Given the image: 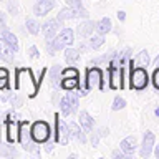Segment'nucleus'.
I'll return each instance as SVG.
<instances>
[{"label": "nucleus", "mask_w": 159, "mask_h": 159, "mask_svg": "<svg viewBox=\"0 0 159 159\" xmlns=\"http://www.w3.org/2000/svg\"><path fill=\"white\" fill-rule=\"evenodd\" d=\"M38 83L33 78V73L30 68H17L15 70V89L25 91L28 98H35L38 93Z\"/></svg>", "instance_id": "1"}, {"label": "nucleus", "mask_w": 159, "mask_h": 159, "mask_svg": "<svg viewBox=\"0 0 159 159\" xmlns=\"http://www.w3.org/2000/svg\"><path fill=\"white\" fill-rule=\"evenodd\" d=\"M18 143L22 144V148L27 152H32L35 156H40V149L38 143L33 141L32 138V124L30 121H20V129H18Z\"/></svg>", "instance_id": "2"}, {"label": "nucleus", "mask_w": 159, "mask_h": 159, "mask_svg": "<svg viewBox=\"0 0 159 159\" xmlns=\"http://www.w3.org/2000/svg\"><path fill=\"white\" fill-rule=\"evenodd\" d=\"M148 83H149V75L144 66H136L129 70V88L131 89L143 91V89L148 88Z\"/></svg>", "instance_id": "3"}, {"label": "nucleus", "mask_w": 159, "mask_h": 159, "mask_svg": "<svg viewBox=\"0 0 159 159\" xmlns=\"http://www.w3.org/2000/svg\"><path fill=\"white\" fill-rule=\"evenodd\" d=\"M55 128H53V139L57 141V144H60V146H66V144L70 143V139H71V136H70V128L68 124L61 119V114L60 113H55Z\"/></svg>", "instance_id": "4"}, {"label": "nucleus", "mask_w": 159, "mask_h": 159, "mask_svg": "<svg viewBox=\"0 0 159 159\" xmlns=\"http://www.w3.org/2000/svg\"><path fill=\"white\" fill-rule=\"evenodd\" d=\"M86 86L89 89H98V91H104V73L103 70L94 65L93 68L86 70V80H84Z\"/></svg>", "instance_id": "5"}, {"label": "nucleus", "mask_w": 159, "mask_h": 159, "mask_svg": "<svg viewBox=\"0 0 159 159\" xmlns=\"http://www.w3.org/2000/svg\"><path fill=\"white\" fill-rule=\"evenodd\" d=\"M18 129H20V121L17 113L10 111L5 114V133H7V143L15 144L18 141Z\"/></svg>", "instance_id": "6"}, {"label": "nucleus", "mask_w": 159, "mask_h": 159, "mask_svg": "<svg viewBox=\"0 0 159 159\" xmlns=\"http://www.w3.org/2000/svg\"><path fill=\"white\" fill-rule=\"evenodd\" d=\"M32 138L35 143L45 144L52 138V128H50V124L47 121H42V119L32 123Z\"/></svg>", "instance_id": "7"}, {"label": "nucleus", "mask_w": 159, "mask_h": 159, "mask_svg": "<svg viewBox=\"0 0 159 159\" xmlns=\"http://www.w3.org/2000/svg\"><path fill=\"white\" fill-rule=\"evenodd\" d=\"M109 76V88L111 89H123L124 88V71L123 66H108Z\"/></svg>", "instance_id": "8"}, {"label": "nucleus", "mask_w": 159, "mask_h": 159, "mask_svg": "<svg viewBox=\"0 0 159 159\" xmlns=\"http://www.w3.org/2000/svg\"><path fill=\"white\" fill-rule=\"evenodd\" d=\"M61 28H63V22L58 17L57 18H50L42 25V33L45 35V40H53L60 33Z\"/></svg>", "instance_id": "9"}, {"label": "nucleus", "mask_w": 159, "mask_h": 159, "mask_svg": "<svg viewBox=\"0 0 159 159\" xmlns=\"http://www.w3.org/2000/svg\"><path fill=\"white\" fill-rule=\"evenodd\" d=\"M154 133L152 131H146L143 136V143L139 144V156L141 157H149L154 149Z\"/></svg>", "instance_id": "10"}, {"label": "nucleus", "mask_w": 159, "mask_h": 159, "mask_svg": "<svg viewBox=\"0 0 159 159\" xmlns=\"http://www.w3.org/2000/svg\"><path fill=\"white\" fill-rule=\"evenodd\" d=\"M57 7V0H37L33 5V15L35 17H45Z\"/></svg>", "instance_id": "11"}, {"label": "nucleus", "mask_w": 159, "mask_h": 159, "mask_svg": "<svg viewBox=\"0 0 159 159\" xmlns=\"http://www.w3.org/2000/svg\"><path fill=\"white\" fill-rule=\"evenodd\" d=\"M68 128H70V136H71V139H75L80 144H86V131L81 128V124L73 121V123H68Z\"/></svg>", "instance_id": "12"}, {"label": "nucleus", "mask_w": 159, "mask_h": 159, "mask_svg": "<svg viewBox=\"0 0 159 159\" xmlns=\"http://www.w3.org/2000/svg\"><path fill=\"white\" fill-rule=\"evenodd\" d=\"M93 32H96V22H93V20H84V22H81L78 25V37L80 38H89L93 35Z\"/></svg>", "instance_id": "13"}, {"label": "nucleus", "mask_w": 159, "mask_h": 159, "mask_svg": "<svg viewBox=\"0 0 159 159\" xmlns=\"http://www.w3.org/2000/svg\"><path fill=\"white\" fill-rule=\"evenodd\" d=\"M119 148H121L123 151L128 154V156H133V154L138 151V148H139L136 136H126L124 139H121V143H119Z\"/></svg>", "instance_id": "14"}, {"label": "nucleus", "mask_w": 159, "mask_h": 159, "mask_svg": "<svg viewBox=\"0 0 159 159\" xmlns=\"http://www.w3.org/2000/svg\"><path fill=\"white\" fill-rule=\"evenodd\" d=\"M0 40L5 43V45H8L10 48L13 50L15 53L18 52V38H17V35H13L10 30H2V35H0Z\"/></svg>", "instance_id": "15"}, {"label": "nucleus", "mask_w": 159, "mask_h": 159, "mask_svg": "<svg viewBox=\"0 0 159 159\" xmlns=\"http://www.w3.org/2000/svg\"><path fill=\"white\" fill-rule=\"evenodd\" d=\"M149 61H151L149 53L146 52V50H143V52L138 53L136 58H131V60H129V70H133V68H136V66H144V68H146L148 65H149Z\"/></svg>", "instance_id": "16"}, {"label": "nucleus", "mask_w": 159, "mask_h": 159, "mask_svg": "<svg viewBox=\"0 0 159 159\" xmlns=\"http://www.w3.org/2000/svg\"><path fill=\"white\" fill-rule=\"evenodd\" d=\"M78 119H80L81 128H83L86 133H91V131H93V128H94V119H93V116H91L88 111H80Z\"/></svg>", "instance_id": "17"}, {"label": "nucleus", "mask_w": 159, "mask_h": 159, "mask_svg": "<svg viewBox=\"0 0 159 159\" xmlns=\"http://www.w3.org/2000/svg\"><path fill=\"white\" fill-rule=\"evenodd\" d=\"M61 66L60 65H55V66L50 70V76H48V80H50V83H52V86L55 88V89H58L60 88V84H61Z\"/></svg>", "instance_id": "18"}, {"label": "nucleus", "mask_w": 159, "mask_h": 159, "mask_svg": "<svg viewBox=\"0 0 159 159\" xmlns=\"http://www.w3.org/2000/svg\"><path fill=\"white\" fill-rule=\"evenodd\" d=\"M113 30V22L109 17H103L101 20L96 22V33H101V35H108L109 32Z\"/></svg>", "instance_id": "19"}, {"label": "nucleus", "mask_w": 159, "mask_h": 159, "mask_svg": "<svg viewBox=\"0 0 159 159\" xmlns=\"http://www.w3.org/2000/svg\"><path fill=\"white\" fill-rule=\"evenodd\" d=\"M58 37L61 38V42L65 43V47H71V45L75 43V32H73L71 28L63 27L61 30H60Z\"/></svg>", "instance_id": "20"}, {"label": "nucleus", "mask_w": 159, "mask_h": 159, "mask_svg": "<svg viewBox=\"0 0 159 159\" xmlns=\"http://www.w3.org/2000/svg\"><path fill=\"white\" fill-rule=\"evenodd\" d=\"M80 50L78 48H70L66 47L65 48V61H66L68 65H75L80 60Z\"/></svg>", "instance_id": "21"}, {"label": "nucleus", "mask_w": 159, "mask_h": 159, "mask_svg": "<svg viewBox=\"0 0 159 159\" xmlns=\"http://www.w3.org/2000/svg\"><path fill=\"white\" fill-rule=\"evenodd\" d=\"M80 86V78H61V84L60 88L65 91H75Z\"/></svg>", "instance_id": "22"}, {"label": "nucleus", "mask_w": 159, "mask_h": 159, "mask_svg": "<svg viewBox=\"0 0 159 159\" xmlns=\"http://www.w3.org/2000/svg\"><path fill=\"white\" fill-rule=\"evenodd\" d=\"M88 43H89V48L91 50H99L104 45V35H101V33L91 35V37L88 38Z\"/></svg>", "instance_id": "23"}, {"label": "nucleus", "mask_w": 159, "mask_h": 159, "mask_svg": "<svg viewBox=\"0 0 159 159\" xmlns=\"http://www.w3.org/2000/svg\"><path fill=\"white\" fill-rule=\"evenodd\" d=\"M60 113H61V116H70V114H73L71 103H70V99H68L66 94L60 99Z\"/></svg>", "instance_id": "24"}, {"label": "nucleus", "mask_w": 159, "mask_h": 159, "mask_svg": "<svg viewBox=\"0 0 159 159\" xmlns=\"http://www.w3.org/2000/svg\"><path fill=\"white\" fill-rule=\"evenodd\" d=\"M57 17L61 20V22H66V20H73V18H75V8H73V7H70V5H66V7H63L61 10H60Z\"/></svg>", "instance_id": "25"}, {"label": "nucleus", "mask_w": 159, "mask_h": 159, "mask_svg": "<svg viewBox=\"0 0 159 159\" xmlns=\"http://www.w3.org/2000/svg\"><path fill=\"white\" fill-rule=\"evenodd\" d=\"M25 27H27V32H28L30 35H38L40 32H42L40 23H38L35 18H27V20H25Z\"/></svg>", "instance_id": "26"}, {"label": "nucleus", "mask_w": 159, "mask_h": 159, "mask_svg": "<svg viewBox=\"0 0 159 159\" xmlns=\"http://www.w3.org/2000/svg\"><path fill=\"white\" fill-rule=\"evenodd\" d=\"M13 57H15V52L8 45L3 43V48H2V55H0V60H3L5 63H13Z\"/></svg>", "instance_id": "27"}, {"label": "nucleus", "mask_w": 159, "mask_h": 159, "mask_svg": "<svg viewBox=\"0 0 159 159\" xmlns=\"http://www.w3.org/2000/svg\"><path fill=\"white\" fill-rule=\"evenodd\" d=\"M61 78H80V70L76 66H66L61 70Z\"/></svg>", "instance_id": "28"}, {"label": "nucleus", "mask_w": 159, "mask_h": 159, "mask_svg": "<svg viewBox=\"0 0 159 159\" xmlns=\"http://www.w3.org/2000/svg\"><path fill=\"white\" fill-rule=\"evenodd\" d=\"M0 156L2 157H12V156H18L13 146H7V144L0 143Z\"/></svg>", "instance_id": "29"}, {"label": "nucleus", "mask_w": 159, "mask_h": 159, "mask_svg": "<svg viewBox=\"0 0 159 159\" xmlns=\"http://www.w3.org/2000/svg\"><path fill=\"white\" fill-rule=\"evenodd\" d=\"M126 108V99L121 98V96H116L113 99V104H111V109L113 111H119V109Z\"/></svg>", "instance_id": "30"}, {"label": "nucleus", "mask_w": 159, "mask_h": 159, "mask_svg": "<svg viewBox=\"0 0 159 159\" xmlns=\"http://www.w3.org/2000/svg\"><path fill=\"white\" fill-rule=\"evenodd\" d=\"M7 8H8V13L10 15H18V3H17V0H8V5H7Z\"/></svg>", "instance_id": "31"}, {"label": "nucleus", "mask_w": 159, "mask_h": 159, "mask_svg": "<svg viewBox=\"0 0 159 159\" xmlns=\"http://www.w3.org/2000/svg\"><path fill=\"white\" fill-rule=\"evenodd\" d=\"M27 53H28V57L32 58V60L40 58V50L35 47V45H32V47H28V48H27Z\"/></svg>", "instance_id": "32"}, {"label": "nucleus", "mask_w": 159, "mask_h": 159, "mask_svg": "<svg viewBox=\"0 0 159 159\" xmlns=\"http://www.w3.org/2000/svg\"><path fill=\"white\" fill-rule=\"evenodd\" d=\"M76 91H78V94H80V98H83V96H86V94H88L89 91H91V89H89V88L86 86V83H84V84L80 83V86L76 88Z\"/></svg>", "instance_id": "33"}, {"label": "nucleus", "mask_w": 159, "mask_h": 159, "mask_svg": "<svg viewBox=\"0 0 159 159\" xmlns=\"http://www.w3.org/2000/svg\"><path fill=\"white\" fill-rule=\"evenodd\" d=\"M10 98H12L10 88H7V89H0V101H10Z\"/></svg>", "instance_id": "34"}, {"label": "nucleus", "mask_w": 159, "mask_h": 159, "mask_svg": "<svg viewBox=\"0 0 159 159\" xmlns=\"http://www.w3.org/2000/svg\"><path fill=\"white\" fill-rule=\"evenodd\" d=\"M111 156H113L114 159H124V157H126V156H128V154H126V152H124V151H123V149H121V148H119V149H114V151L111 152Z\"/></svg>", "instance_id": "35"}, {"label": "nucleus", "mask_w": 159, "mask_h": 159, "mask_svg": "<svg viewBox=\"0 0 159 159\" xmlns=\"http://www.w3.org/2000/svg\"><path fill=\"white\" fill-rule=\"evenodd\" d=\"M152 84H154V88L156 89H159V66L154 70V73H152Z\"/></svg>", "instance_id": "36"}, {"label": "nucleus", "mask_w": 159, "mask_h": 159, "mask_svg": "<svg viewBox=\"0 0 159 159\" xmlns=\"http://www.w3.org/2000/svg\"><path fill=\"white\" fill-rule=\"evenodd\" d=\"M99 138H101V136H99L98 133H91V136H89V143H91L93 148H96L99 144Z\"/></svg>", "instance_id": "37"}, {"label": "nucleus", "mask_w": 159, "mask_h": 159, "mask_svg": "<svg viewBox=\"0 0 159 159\" xmlns=\"http://www.w3.org/2000/svg\"><path fill=\"white\" fill-rule=\"evenodd\" d=\"M8 80H10V76H0V89H7V88H10Z\"/></svg>", "instance_id": "38"}, {"label": "nucleus", "mask_w": 159, "mask_h": 159, "mask_svg": "<svg viewBox=\"0 0 159 159\" xmlns=\"http://www.w3.org/2000/svg\"><path fill=\"white\" fill-rule=\"evenodd\" d=\"M55 144H57V141H55V139H52V138H50L48 141L45 143V151H47V152H52V149L55 148Z\"/></svg>", "instance_id": "39"}, {"label": "nucleus", "mask_w": 159, "mask_h": 159, "mask_svg": "<svg viewBox=\"0 0 159 159\" xmlns=\"http://www.w3.org/2000/svg\"><path fill=\"white\" fill-rule=\"evenodd\" d=\"M66 5L73 8H78V7H83V0H66Z\"/></svg>", "instance_id": "40"}, {"label": "nucleus", "mask_w": 159, "mask_h": 159, "mask_svg": "<svg viewBox=\"0 0 159 159\" xmlns=\"http://www.w3.org/2000/svg\"><path fill=\"white\" fill-rule=\"evenodd\" d=\"M7 28V17H5V13L0 12V30H5Z\"/></svg>", "instance_id": "41"}, {"label": "nucleus", "mask_w": 159, "mask_h": 159, "mask_svg": "<svg viewBox=\"0 0 159 159\" xmlns=\"http://www.w3.org/2000/svg\"><path fill=\"white\" fill-rule=\"evenodd\" d=\"M10 103H12L13 104V106H22V98H20V96H12V98H10Z\"/></svg>", "instance_id": "42"}, {"label": "nucleus", "mask_w": 159, "mask_h": 159, "mask_svg": "<svg viewBox=\"0 0 159 159\" xmlns=\"http://www.w3.org/2000/svg\"><path fill=\"white\" fill-rule=\"evenodd\" d=\"M47 52H48V55H55V48H53L52 40H47Z\"/></svg>", "instance_id": "43"}, {"label": "nucleus", "mask_w": 159, "mask_h": 159, "mask_svg": "<svg viewBox=\"0 0 159 159\" xmlns=\"http://www.w3.org/2000/svg\"><path fill=\"white\" fill-rule=\"evenodd\" d=\"M96 133H98V134H99V136H101V138H104V136H108V134H109V129L103 126V128H99Z\"/></svg>", "instance_id": "44"}, {"label": "nucleus", "mask_w": 159, "mask_h": 159, "mask_svg": "<svg viewBox=\"0 0 159 159\" xmlns=\"http://www.w3.org/2000/svg\"><path fill=\"white\" fill-rule=\"evenodd\" d=\"M116 17H118V20H119V22H124V20H126V12H123V10H119V12L116 13Z\"/></svg>", "instance_id": "45"}, {"label": "nucleus", "mask_w": 159, "mask_h": 159, "mask_svg": "<svg viewBox=\"0 0 159 159\" xmlns=\"http://www.w3.org/2000/svg\"><path fill=\"white\" fill-rule=\"evenodd\" d=\"M88 48H89V43H88V45H86V43H80V47H78V50H80L81 53H83V52H86Z\"/></svg>", "instance_id": "46"}, {"label": "nucleus", "mask_w": 159, "mask_h": 159, "mask_svg": "<svg viewBox=\"0 0 159 159\" xmlns=\"http://www.w3.org/2000/svg\"><path fill=\"white\" fill-rule=\"evenodd\" d=\"M0 76H10L8 70H7V68H3V66H0Z\"/></svg>", "instance_id": "47"}, {"label": "nucleus", "mask_w": 159, "mask_h": 159, "mask_svg": "<svg viewBox=\"0 0 159 159\" xmlns=\"http://www.w3.org/2000/svg\"><path fill=\"white\" fill-rule=\"evenodd\" d=\"M154 156L159 159V144H157V146H154Z\"/></svg>", "instance_id": "48"}, {"label": "nucleus", "mask_w": 159, "mask_h": 159, "mask_svg": "<svg viewBox=\"0 0 159 159\" xmlns=\"http://www.w3.org/2000/svg\"><path fill=\"white\" fill-rule=\"evenodd\" d=\"M154 114H156V116H157V118H159V106H157V108H156V109H154Z\"/></svg>", "instance_id": "49"}, {"label": "nucleus", "mask_w": 159, "mask_h": 159, "mask_svg": "<svg viewBox=\"0 0 159 159\" xmlns=\"http://www.w3.org/2000/svg\"><path fill=\"white\" fill-rule=\"evenodd\" d=\"M154 65H156V66H159V55H157V58H156V61H154Z\"/></svg>", "instance_id": "50"}, {"label": "nucleus", "mask_w": 159, "mask_h": 159, "mask_svg": "<svg viewBox=\"0 0 159 159\" xmlns=\"http://www.w3.org/2000/svg\"><path fill=\"white\" fill-rule=\"evenodd\" d=\"M2 48H3V42H0V55H2Z\"/></svg>", "instance_id": "51"}]
</instances>
